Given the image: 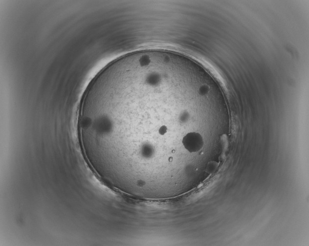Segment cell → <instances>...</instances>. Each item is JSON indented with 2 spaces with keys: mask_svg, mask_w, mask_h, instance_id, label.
<instances>
[{
  "mask_svg": "<svg viewBox=\"0 0 309 246\" xmlns=\"http://www.w3.org/2000/svg\"><path fill=\"white\" fill-rule=\"evenodd\" d=\"M194 84L170 66L137 64L94 79L83 96L78 130L81 146L113 177L145 183L168 180L192 154L162 136L163 125L200 110Z\"/></svg>",
  "mask_w": 309,
  "mask_h": 246,
  "instance_id": "cell-1",
  "label": "cell"
},
{
  "mask_svg": "<svg viewBox=\"0 0 309 246\" xmlns=\"http://www.w3.org/2000/svg\"><path fill=\"white\" fill-rule=\"evenodd\" d=\"M183 143L185 149L192 154L200 151L204 144L202 136L197 132L188 133L183 138Z\"/></svg>",
  "mask_w": 309,
  "mask_h": 246,
  "instance_id": "cell-2",
  "label": "cell"
}]
</instances>
